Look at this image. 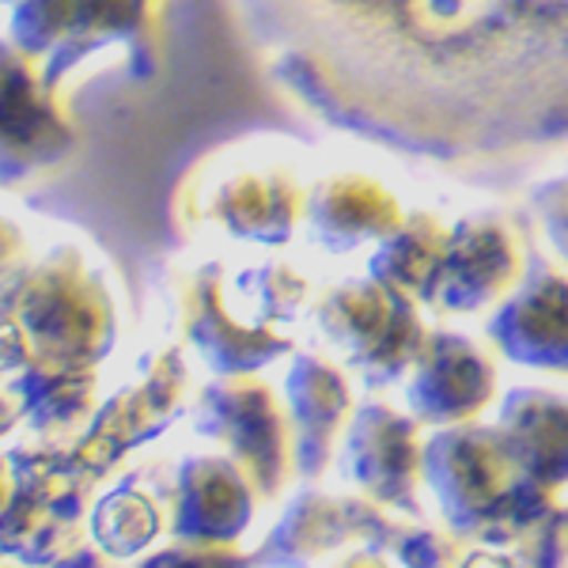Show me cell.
<instances>
[{"label":"cell","mask_w":568,"mask_h":568,"mask_svg":"<svg viewBox=\"0 0 568 568\" xmlns=\"http://www.w3.org/2000/svg\"><path fill=\"white\" fill-rule=\"evenodd\" d=\"M511 329H500L508 349L530 356V364H557L568 356V288H535L519 296L504 315Z\"/></svg>","instance_id":"cell-1"}]
</instances>
